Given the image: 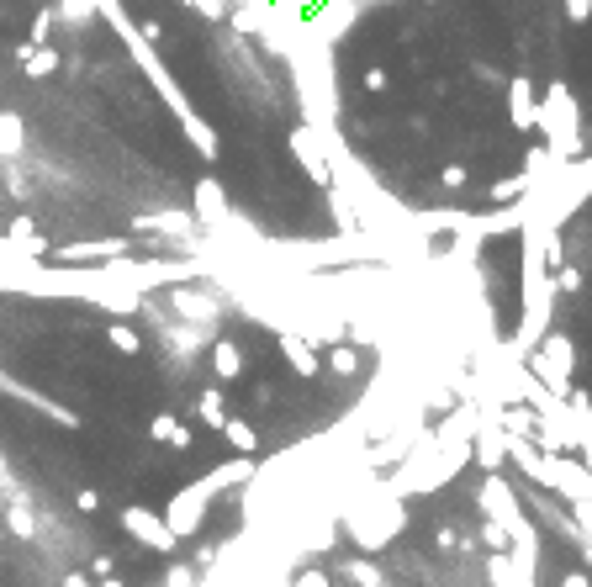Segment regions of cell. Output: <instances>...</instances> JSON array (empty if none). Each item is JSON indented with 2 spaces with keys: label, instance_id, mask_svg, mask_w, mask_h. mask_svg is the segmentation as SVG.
<instances>
[{
  "label": "cell",
  "instance_id": "cell-3",
  "mask_svg": "<svg viewBox=\"0 0 592 587\" xmlns=\"http://www.w3.org/2000/svg\"><path fill=\"white\" fill-rule=\"evenodd\" d=\"M566 16L571 22H592V0H566Z\"/></svg>",
  "mask_w": 592,
  "mask_h": 587
},
{
  "label": "cell",
  "instance_id": "cell-4",
  "mask_svg": "<svg viewBox=\"0 0 592 587\" xmlns=\"http://www.w3.org/2000/svg\"><path fill=\"white\" fill-rule=\"evenodd\" d=\"M365 85L370 90H386V69H365Z\"/></svg>",
  "mask_w": 592,
  "mask_h": 587
},
{
  "label": "cell",
  "instance_id": "cell-1",
  "mask_svg": "<svg viewBox=\"0 0 592 587\" xmlns=\"http://www.w3.org/2000/svg\"><path fill=\"white\" fill-rule=\"evenodd\" d=\"M508 106H513V122L518 127L534 122V90H529V80H513L508 85Z\"/></svg>",
  "mask_w": 592,
  "mask_h": 587
},
{
  "label": "cell",
  "instance_id": "cell-2",
  "mask_svg": "<svg viewBox=\"0 0 592 587\" xmlns=\"http://www.w3.org/2000/svg\"><path fill=\"white\" fill-rule=\"evenodd\" d=\"M22 64H27V75H48V69H59V53H48V48H27V53H22Z\"/></svg>",
  "mask_w": 592,
  "mask_h": 587
}]
</instances>
